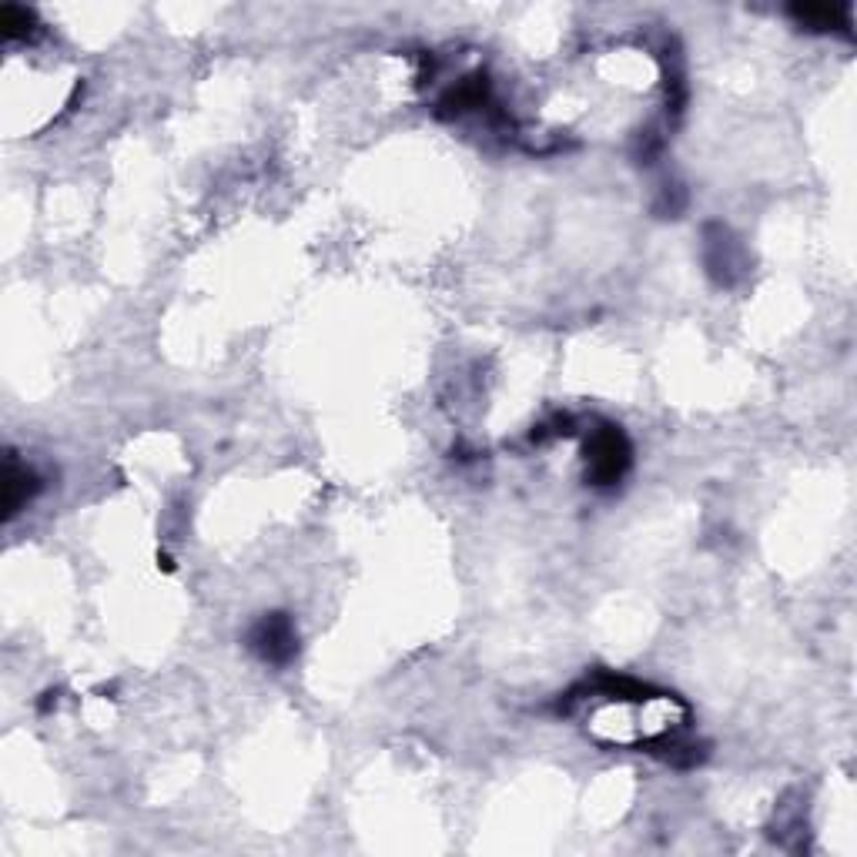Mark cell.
Listing matches in <instances>:
<instances>
[{
	"label": "cell",
	"mask_w": 857,
	"mask_h": 857,
	"mask_svg": "<svg viewBox=\"0 0 857 857\" xmlns=\"http://www.w3.org/2000/svg\"><path fill=\"white\" fill-rule=\"evenodd\" d=\"M790 14H794L803 27H811V31H834L837 24L847 27V24H844L847 11H837V8H794Z\"/></svg>",
	"instance_id": "277c9868"
},
{
	"label": "cell",
	"mask_w": 857,
	"mask_h": 857,
	"mask_svg": "<svg viewBox=\"0 0 857 857\" xmlns=\"http://www.w3.org/2000/svg\"><path fill=\"white\" fill-rule=\"evenodd\" d=\"M251 650L265 660V664H289L298 650V636H295V626L285 613H268L255 623L251 630Z\"/></svg>",
	"instance_id": "7a4b0ae2"
},
{
	"label": "cell",
	"mask_w": 857,
	"mask_h": 857,
	"mask_svg": "<svg viewBox=\"0 0 857 857\" xmlns=\"http://www.w3.org/2000/svg\"><path fill=\"white\" fill-rule=\"evenodd\" d=\"M586 453H589L586 456L589 459V479H594L597 486H613V482H620L623 472L630 469V443L617 425L597 428Z\"/></svg>",
	"instance_id": "6da1fadb"
},
{
	"label": "cell",
	"mask_w": 857,
	"mask_h": 857,
	"mask_svg": "<svg viewBox=\"0 0 857 857\" xmlns=\"http://www.w3.org/2000/svg\"><path fill=\"white\" fill-rule=\"evenodd\" d=\"M37 490H40L37 476L27 466H21L17 456L11 453L8 456V472H4V519H14Z\"/></svg>",
	"instance_id": "3957f363"
},
{
	"label": "cell",
	"mask_w": 857,
	"mask_h": 857,
	"mask_svg": "<svg viewBox=\"0 0 857 857\" xmlns=\"http://www.w3.org/2000/svg\"><path fill=\"white\" fill-rule=\"evenodd\" d=\"M0 27H4V37H8V40H21V37L34 34L37 21H34V11L17 8V4H8L4 14H0Z\"/></svg>",
	"instance_id": "5b68a950"
}]
</instances>
